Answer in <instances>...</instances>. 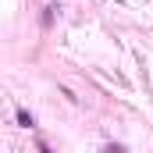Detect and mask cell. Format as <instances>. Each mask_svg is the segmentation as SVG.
<instances>
[{
  "label": "cell",
  "mask_w": 153,
  "mask_h": 153,
  "mask_svg": "<svg viewBox=\"0 0 153 153\" xmlns=\"http://www.w3.org/2000/svg\"><path fill=\"white\" fill-rule=\"evenodd\" d=\"M18 125H22V128H32V125H36V121H32V114H29L25 107H18Z\"/></svg>",
  "instance_id": "1"
}]
</instances>
